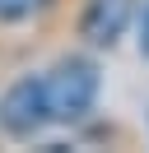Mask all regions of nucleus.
<instances>
[{
  "label": "nucleus",
  "mask_w": 149,
  "mask_h": 153,
  "mask_svg": "<svg viewBox=\"0 0 149 153\" xmlns=\"http://www.w3.org/2000/svg\"><path fill=\"white\" fill-rule=\"evenodd\" d=\"M98 88H102V74H98V65H93L89 56H61L42 74L51 125H79V121H89V111L98 107Z\"/></svg>",
  "instance_id": "nucleus-1"
},
{
  "label": "nucleus",
  "mask_w": 149,
  "mask_h": 153,
  "mask_svg": "<svg viewBox=\"0 0 149 153\" xmlns=\"http://www.w3.org/2000/svg\"><path fill=\"white\" fill-rule=\"evenodd\" d=\"M47 125H51V111H47L42 74H19L0 93V130L9 139H19V144H33Z\"/></svg>",
  "instance_id": "nucleus-2"
},
{
  "label": "nucleus",
  "mask_w": 149,
  "mask_h": 153,
  "mask_svg": "<svg viewBox=\"0 0 149 153\" xmlns=\"http://www.w3.org/2000/svg\"><path fill=\"white\" fill-rule=\"evenodd\" d=\"M130 19H135V0H84L79 10V37L98 51H112L126 37Z\"/></svg>",
  "instance_id": "nucleus-3"
},
{
  "label": "nucleus",
  "mask_w": 149,
  "mask_h": 153,
  "mask_svg": "<svg viewBox=\"0 0 149 153\" xmlns=\"http://www.w3.org/2000/svg\"><path fill=\"white\" fill-rule=\"evenodd\" d=\"M37 10H47V0H0V23H23Z\"/></svg>",
  "instance_id": "nucleus-4"
},
{
  "label": "nucleus",
  "mask_w": 149,
  "mask_h": 153,
  "mask_svg": "<svg viewBox=\"0 0 149 153\" xmlns=\"http://www.w3.org/2000/svg\"><path fill=\"white\" fill-rule=\"evenodd\" d=\"M135 42H140V56L149 60V0H144V10H140V37Z\"/></svg>",
  "instance_id": "nucleus-5"
}]
</instances>
